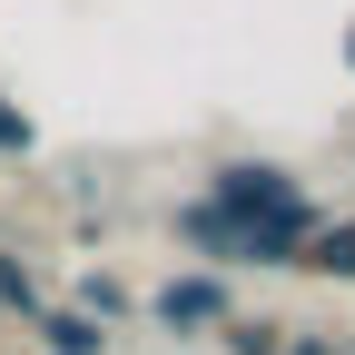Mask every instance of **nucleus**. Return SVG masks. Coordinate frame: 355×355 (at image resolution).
I'll list each match as a JSON object with an SVG mask.
<instances>
[{"instance_id":"nucleus-1","label":"nucleus","mask_w":355,"mask_h":355,"mask_svg":"<svg viewBox=\"0 0 355 355\" xmlns=\"http://www.w3.org/2000/svg\"><path fill=\"white\" fill-rule=\"evenodd\" d=\"M178 237L198 257H217V266H296L306 237H316V207H306V188L286 168L237 158V168L207 178V198L178 217Z\"/></svg>"},{"instance_id":"nucleus-5","label":"nucleus","mask_w":355,"mask_h":355,"mask_svg":"<svg viewBox=\"0 0 355 355\" xmlns=\"http://www.w3.org/2000/svg\"><path fill=\"white\" fill-rule=\"evenodd\" d=\"M296 266H306V277H355V227H316Z\"/></svg>"},{"instance_id":"nucleus-2","label":"nucleus","mask_w":355,"mask_h":355,"mask_svg":"<svg viewBox=\"0 0 355 355\" xmlns=\"http://www.w3.org/2000/svg\"><path fill=\"white\" fill-rule=\"evenodd\" d=\"M148 316H158L168 336H207V326L227 336V326H237V296H227V277H168V286L148 296Z\"/></svg>"},{"instance_id":"nucleus-8","label":"nucleus","mask_w":355,"mask_h":355,"mask_svg":"<svg viewBox=\"0 0 355 355\" xmlns=\"http://www.w3.org/2000/svg\"><path fill=\"white\" fill-rule=\"evenodd\" d=\"M345 69H355V30H345Z\"/></svg>"},{"instance_id":"nucleus-6","label":"nucleus","mask_w":355,"mask_h":355,"mask_svg":"<svg viewBox=\"0 0 355 355\" xmlns=\"http://www.w3.org/2000/svg\"><path fill=\"white\" fill-rule=\"evenodd\" d=\"M227 355H286V326H257V316H237V326H227Z\"/></svg>"},{"instance_id":"nucleus-7","label":"nucleus","mask_w":355,"mask_h":355,"mask_svg":"<svg viewBox=\"0 0 355 355\" xmlns=\"http://www.w3.org/2000/svg\"><path fill=\"white\" fill-rule=\"evenodd\" d=\"M40 148V128H30V109L20 99H0V158H30Z\"/></svg>"},{"instance_id":"nucleus-4","label":"nucleus","mask_w":355,"mask_h":355,"mask_svg":"<svg viewBox=\"0 0 355 355\" xmlns=\"http://www.w3.org/2000/svg\"><path fill=\"white\" fill-rule=\"evenodd\" d=\"M40 306H50V296H40L30 257H10V247H0V316H30V326H40Z\"/></svg>"},{"instance_id":"nucleus-3","label":"nucleus","mask_w":355,"mask_h":355,"mask_svg":"<svg viewBox=\"0 0 355 355\" xmlns=\"http://www.w3.org/2000/svg\"><path fill=\"white\" fill-rule=\"evenodd\" d=\"M40 355H109V336H99V316L89 306H40Z\"/></svg>"}]
</instances>
